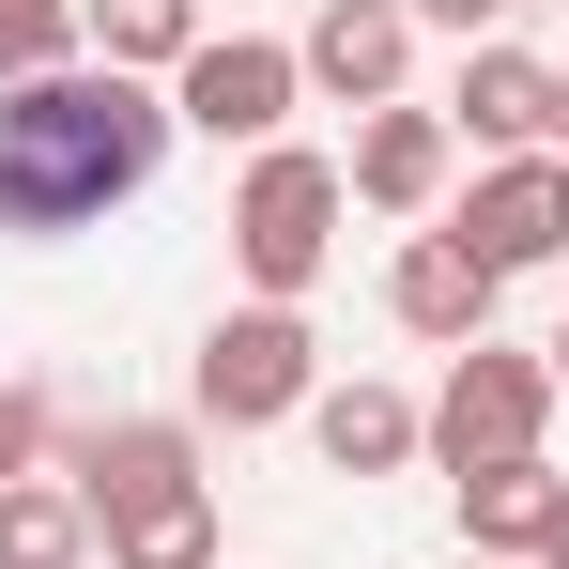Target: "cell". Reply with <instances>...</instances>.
<instances>
[{"mask_svg": "<svg viewBox=\"0 0 569 569\" xmlns=\"http://www.w3.org/2000/svg\"><path fill=\"white\" fill-rule=\"evenodd\" d=\"M492 16L508 0H416V31H462V47H492Z\"/></svg>", "mask_w": 569, "mask_h": 569, "instance_id": "obj_18", "label": "cell"}, {"mask_svg": "<svg viewBox=\"0 0 569 569\" xmlns=\"http://www.w3.org/2000/svg\"><path fill=\"white\" fill-rule=\"evenodd\" d=\"M447 231H462L492 278H539V262H569V154H492V170L462 186V216H447Z\"/></svg>", "mask_w": 569, "mask_h": 569, "instance_id": "obj_7", "label": "cell"}, {"mask_svg": "<svg viewBox=\"0 0 569 569\" xmlns=\"http://www.w3.org/2000/svg\"><path fill=\"white\" fill-rule=\"evenodd\" d=\"M555 355H508V339H462L447 355V400H431V462L477 477V462H539V431H555Z\"/></svg>", "mask_w": 569, "mask_h": 569, "instance_id": "obj_5", "label": "cell"}, {"mask_svg": "<svg viewBox=\"0 0 569 569\" xmlns=\"http://www.w3.org/2000/svg\"><path fill=\"white\" fill-rule=\"evenodd\" d=\"M308 447H323V477H400V462H431V400H400V385H323V400H308Z\"/></svg>", "mask_w": 569, "mask_h": 569, "instance_id": "obj_12", "label": "cell"}, {"mask_svg": "<svg viewBox=\"0 0 569 569\" xmlns=\"http://www.w3.org/2000/svg\"><path fill=\"white\" fill-rule=\"evenodd\" d=\"M539 569H569V523H555V555H539Z\"/></svg>", "mask_w": 569, "mask_h": 569, "instance_id": "obj_20", "label": "cell"}, {"mask_svg": "<svg viewBox=\"0 0 569 569\" xmlns=\"http://www.w3.org/2000/svg\"><path fill=\"white\" fill-rule=\"evenodd\" d=\"M492 262H477L462 231H447V216H431V231H400V262H385V308H400V339H447V355H462V339H492Z\"/></svg>", "mask_w": 569, "mask_h": 569, "instance_id": "obj_9", "label": "cell"}, {"mask_svg": "<svg viewBox=\"0 0 569 569\" xmlns=\"http://www.w3.org/2000/svg\"><path fill=\"white\" fill-rule=\"evenodd\" d=\"M170 123L186 108L123 62H62V78H16L0 93V231H93L170 170Z\"/></svg>", "mask_w": 569, "mask_h": 569, "instance_id": "obj_1", "label": "cell"}, {"mask_svg": "<svg viewBox=\"0 0 569 569\" xmlns=\"http://www.w3.org/2000/svg\"><path fill=\"white\" fill-rule=\"evenodd\" d=\"M170 108H186L216 154H262L292 108H308V62H292L278 31H200V62L170 78Z\"/></svg>", "mask_w": 569, "mask_h": 569, "instance_id": "obj_6", "label": "cell"}, {"mask_svg": "<svg viewBox=\"0 0 569 569\" xmlns=\"http://www.w3.org/2000/svg\"><path fill=\"white\" fill-rule=\"evenodd\" d=\"M62 477L93 492V555H108V569H216L200 431H170V416H108V431H93Z\"/></svg>", "mask_w": 569, "mask_h": 569, "instance_id": "obj_2", "label": "cell"}, {"mask_svg": "<svg viewBox=\"0 0 569 569\" xmlns=\"http://www.w3.org/2000/svg\"><path fill=\"white\" fill-rule=\"evenodd\" d=\"M447 492H462V555H555V523H569L555 462H477V477H447Z\"/></svg>", "mask_w": 569, "mask_h": 569, "instance_id": "obj_13", "label": "cell"}, {"mask_svg": "<svg viewBox=\"0 0 569 569\" xmlns=\"http://www.w3.org/2000/svg\"><path fill=\"white\" fill-rule=\"evenodd\" d=\"M447 139H477V154H539L555 139V62L539 47H462V93H447Z\"/></svg>", "mask_w": 569, "mask_h": 569, "instance_id": "obj_11", "label": "cell"}, {"mask_svg": "<svg viewBox=\"0 0 569 569\" xmlns=\"http://www.w3.org/2000/svg\"><path fill=\"white\" fill-rule=\"evenodd\" d=\"M462 569H508V555H462Z\"/></svg>", "mask_w": 569, "mask_h": 569, "instance_id": "obj_22", "label": "cell"}, {"mask_svg": "<svg viewBox=\"0 0 569 569\" xmlns=\"http://www.w3.org/2000/svg\"><path fill=\"white\" fill-rule=\"evenodd\" d=\"M93 16V62H123V78H186L200 62V0H78Z\"/></svg>", "mask_w": 569, "mask_h": 569, "instance_id": "obj_15", "label": "cell"}, {"mask_svg": "<svg viewBox=\"0 0 569 569\" xmlns=\"http://www.w3.org/2000/svg\"><path fill=\"white\" fill-rule=\"evenodd\" d=\"M539 154H569V62H555V139H539Z\"/></svg>", "mask_w": 569, "mask_h": 569, "instance_id": "obj_19", "label": "cell"}, {"mask_svg": "<svg viewBox=\"0 0 569 569\" xmlns=\"http://www.w3.org/2000/svg\"><path fill=\"white\" fill-rule=\"evenodd\" d=\"M186 400L216 416V431H278V416H308L323 400V339H308V308H216V339H200Z\"/></svg>", "mask_w": 569, "mask_h": 569, "instance_id": "obj_4", "label": "cell"}, {"mask_svg": "<svg viewBox=\"0 0 569 569\" xmlns=\"http://www.w3.org/2000/svg\"><path fill=\"white\" fill-rule=\"evenodd\" d=\"M0 569H93V492L78 477H0Z\"/></svg>", "mask_w": 569, "mask_h": 569, "instance_id": "obj_14", "label": "cell"}, {"mask_svg": "<svg viewBox=\"0 0 569 569\" xmlns=\"http://www.w3.org/2000/svg\"><path fill=\"white\" fill-rule=\"evenodd\" d=\"M339 216H355L339 154H308V139H262V154H247V186H231V262H247V292H262V308H308L323 247H339Z\"/></svg>", "mask_w": 569, "mask_h": 569, "instance_id": "obj_3", "label": "cell"}, {"mask_svg": "<svg viewBox=\"0 0 569 569\" xmlns=\"http://www.w3.org/2000/svg\"><path fill=\"white\" fill-rule=\"evenodd\" d=\"M62 62H93V16L78 0H0V93L16 78H62Z\"/></svg>", "mask_w": 569, "mask_h": 569, "instance_id": "obj_16", "label": "cell"}, {"mask_svg": "<svg viewBox=\"0 0 569 569\" xmlns=\"http://www.w3.org/2000/svg\"><path fill=\"white\" fill-rule=\"evenodd\" d=\"M447 170H462L447 108H370V123H355V154H339V186L370 200V216H447Z\"/></svg>", "mask_w": 569, "mask_h": 569, "instance_id": "obj_10", "label": "cell"}, {"mask_svg": "<svg viewBox=\"0 0 569 569\" xmlns=\"http://www.w3.org/2000/svg\"><path fill=\"white\" fill-rule=\"evenodd\" d=\"M31 447H47V400H31V385H0V477H31Z\"/></svg>", "mask_w": 569, "mask_h": 569, "instance_id": "obj_17", "label": "cell"}, {"mask_svg": "<svg viewBox=\"0 0 569 569\" xmlns=\"http://www.w3.org/2000/svg\"><path fill=\"white\" fill-rule=\"evenodd\" d=\"M292 62H308V93H339L370 123V108H400V78H416V0H323V16L292 31Z\"/></svg>", "mask_w": 569, "mask_h": 569, "instance_id": "obj_8", "label": "cell"}, {"mask_svg": "<svg viewBox=\"0 0 569 569\" xmlns=\"http://www.w3.org/2000/svg\"><path fill=\"white\" fill-rule=\"evenodd\" d=\"M555 385H569V323H555Z\"/></svg>", "mask_w": 569, "mask_h": 569, "instance_id": "obj_21", "label": "cell"}]
</instances>
